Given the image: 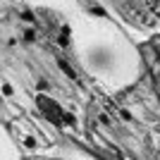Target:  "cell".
<instances>
[{
	"instance_id": "cell-1",
	"label": "cell",
	"mask_w": 160,
	"mask_h": 160,
	"mask_svg": "<svg viewBox=\"0 0 160 160\" xmlns=\"http://www.w3.org/2000/svg\"><path fill=\"white\" fill-rule=\"evenodd\" d=\"M10 132H12L14 141H17V146L22 148V153H43V146H46V141L41 139V134L36 132L33 127L24 124L22 120H14L7 124Z\"/></svg>"
},
{
	"instance_id": "cell-2",
	"label": "cell",
	"mask_w": 160,
	"mask_h": 160,
	"mask_svg": "<svg viewBox=\"0 0 160 160\" xmlns=\"http://www.w3.org/2000/svg\"><path fill=\"white\" fill-rule=\"evenodd\" d=\"M22 155L24 153H22V148L17 146V141H14L10 127L0 120V160H24Z\"/></svg>"
},
{
	"instance_id": "cell-3",
	"label": "cell",
	"mask_w": 160,
	"mask_h": 160,
	"mask_svg": "<svg viewBox=\"0 0 160 160\" xmlns=\"http://www.w3.org/2000/svg\"><path fill=\"white\" fill-rule=\"evenodd\" d=\"M36 105H38L41 115H43V117H46L50 124H55V127H65V124H67V115H65V110H62L60 105H55L50 98H46V96H38V98H36Z\"/></svg>"
},
{
	"instance_id": "cell-4",
	"label": "cell",
	"mask_w": 160,
	"mask_h": 160,
	"mask_svg": "<svg viewBox=\"0 0 160 160\" xmlns=\"http://www.w3.org/2000/svg\"><path fill=\"white\" fill-rule=\"evenodd\" d=\"M33 160H50V158H33Z\"/></svg>"
}]
</instances>
